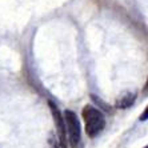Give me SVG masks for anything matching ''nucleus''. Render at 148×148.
<instances>
[{
    "label": "nucleus",
    "mask_w": 148,
    "mask_h": 148,
    "mask_svg": "<svg viewBox=\"0 0 148 148\" xmlns=\"http://www.w3.org/2000/svg\"><path fill=\"white\" fill-rule=\"evenodd\" d=\"M49 108H51V114L55 121V127H56V132L59 136V141L62 148H68V141H67V131H66V123H64V117H63L60 110L58 108L53 101H49Z\"/></svg>",
    "instance_id": "7ed1b4c3"
},
{
    "label": "nucleus",
    "mask_w": 148,
    "mask_h": 148,
    "mask_svg": "<svg viewBox=\"0 0 148 148\" xmlns=\"http://www.w3.org/2000/svg\"><path fill=\"white\" fill-rule=\"evenodd\" d=\"M67 131V141L71 148H80L82 145V127L77 115L71 110L64 111L63 114Z\"/></svg>",
    "instance_id": "f03ea898"
},
{
    "label": "nucleus",
    "mask_w": 148,
    "mask_h": 148,
    "mask_svg": "<svg viewBox=\"0 0 148 148\" xmlns=\"http://www.w3.org/2000/svg\"><path fill=\"white\" fill-rule=\"evenodd\" d=\"M135 100H136V95L135 93H128L125 96L120 97V99L116 101V107L119 110H127L128 107H131L132 104L135 103Z\"/></svg>",
    "instance_id": "20e7f679"
},
{
    "label": "nucleus",
    "mask_w": 148,
    "mask_h": 148,
    "mask_svg": "<svg viewBox=\"0 0 148 148\" xmlns=\"http://www.w3.org/2000/svg\"><path fill=\"white\" fill-rule=\"evenodd\" d=\"M144 148H147V147H144Z\"/></svg>",
    "instance_id": "423d86ee"
},
{
    "label": "nucleus",
    "mask_w": 148,
    "mask_h": 148,
    "mask_svg": "<svg viewBox=\"0 0 148 148\" xmlns=\"http://www.w3.org/2000/svg\"><path fill=\"white\" fill-rule=\"evenodd\" d=\"M140 120L143 121V120H147V110H144V114L140 116Z\"/></svg>",
    "instance_id": "39448f33"
},
{
    "label": "nucleus",
    "mask_w": 148,
    "mask_h": 148,
    "mask_svg": "<svg viewBox=\"0 0 148 148\" xmlns=\"http://www.w3.org/2000/svg\"><path fill=\"white\" fill-rule=\"evenodd\" d=\"M82 116L86 123V134L90 138H96L106 127L104 114L93 106L87 104L82 111Z\"/></svg>",
    "instance_id": "f257e3e1"
}]
</instances>
